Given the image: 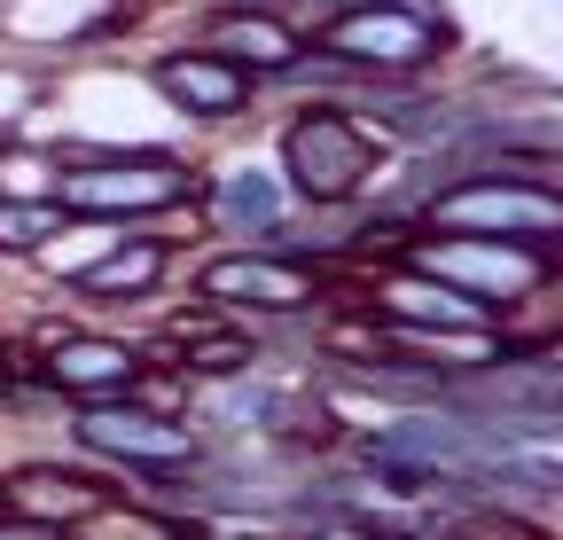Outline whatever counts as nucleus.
Wrapping results in <instances>:
<instances>
[{"mask_svg": "<svg viewBox=\"0 0 563 540\" xmlns=\"http://www.w3.org/2000/svg\"><path fill=\"white\" fill-rule=\"evenodd\" d=\"M422 235H501L532 251H563V188L540 165H470L415 205Z\"/></svg>", "mask_w": 563, "mask_h": 540, "instance_id": "obj_1", "label": "nucleus"}, {"mask_svg": "<svg viewBox=\"0 0 563 540\" xmlns=\"http://www.w3.org/2000/svg\"><path fill=\"white\" fill-rule=\"evenodd\" d=\"M282 188L306 212H352L368 205V188L384 180V133L352 102H306L282 125Z\"/></svg>", "mask_w": 563, "mask_h": 540, "instance_id": "obj_2", "label": "nucleus"}, {"mask_svg": "<svg viewBox=\"0 0 563 540\" xmlns=\"http://www.w3.org/2000/svg\"><path fill=\"white\" fill-rule=\"evenodd\" d=\"M70 423V447L79 462L110 470V478H180V470L203 462V423L188 408H165L150 392H125V399H79V408L63 416Z\"/></svg>", "mask_w": 563, "mask_h": 540, "instance_id": "obj_3", "label": "nucleus"}, {"mask_svg": "<svg viewBox=\"0 0 563 540\" xmlns=\"http://www.w3.org/2000/svg\"><path fill=\"white\" fill-rule=\"evenodd\" d=\"M196 165L173 150H70L55 165V205L70 220H118V228H157L165 212H188Z\"/></svg>", "mask_w": 563, "mask_h": 540, "instance_id": "obj_4", "label": "nucleus"}, {"mask_svg": "<svg viewBox=\"0 0 563 540\" xmlns=\"http://www.w3.org/2000/svg\"><path fill=\"white\" fill-rule=\"evenodd\" d=\"M321 55H336L361 87H407L446 55V16L431 0H344L313 32Z\"/></svg>", "mask_w": 563, "mask_h": 540, "instance_id": "obj_5", "label": "nucleus"}, {"mask_svg": "<svg viewBox=\"0 0 563 540\" xmlns=\"http://www.w3.org/2000/svg\"><path fill=\"white\" fill-rule=\"evenodd\" d=\"M407 266L439 275L446 290L509 313L525 306L532 290H548L555 275V251H532V243H501V235H407Z\"/></svg>", "mask_w": 563, "mask_h": 540, "instance_id": "obj_6", "label": "nucleus"}, {"mask_svg": "<svg viewBox=\"0 0 563 540\" xmlns=\"http://www.w3.org/2000/svg\"><path fill=\"white\" fill-rule=\"evenodd\" d=\"M196 298L228 321H290V313L321 306V266L282 258L266 243H235V251L196 266Z\"/></svg>", "mask_w": 563, "mask_h": 540, "instance_id": "obj_7", "label": "nucleus"}, {"mask_svg": "<svg viewBox=\"0 0 563 540\" xmlns=\"http://www.w3.org/2000/svg\"><path fill=\"white\" fill-rule=\"evenodd\" d=\"M150 345H133V337H118V329H79V321H63V329H47L40 337V353H32V384L47 392V399H125V392H141L150 384Z\"/></svg>", "mask_w": 563, "mask_h": 540, "instance_id": "obj_8", "label": "nucleus"}, {"mask_svg": "<svg viewBox=\"0 0 563 540\" xmlns=\"http://www.w3.org/2000/svg\"><path fill=\"white\" fill-rule=\"evenodd\" d=\"M188 212H196L211 235L266 243L282 220H290V188H282V173H274V165H258V157H228V165H196Z\"/></svg>", "mask_w": 563, "mask_h": 540, "instance_id": "obj_9", "label": "nucleus"}, {"mask_svg": "<svg viewBox=\"0 0 563 540\" xmlns=\"http://www.w3.org/2000/svg\"><path fill=\"white\" fill-rule=\"evenodd\" d=\"M150 87L188 125H235V118L258 110V79L243 71V63L211 55V47H165V55H150Z\"/></svg>", "mask_w": 563, "mask_h": 540, "instance_id": "obj_10", "label": "nucleus"}, {"mask_svg": "<svg viewBox=\"0 0 563 540\" xmlns=\"http://www.w3.org/2000/svg\"><path fill=\"white\" fill-rule=\"evenodd\" d=\"M0 494H9V509L16 517H32V525H47V532H79L87 517H102L110 502H118V486H110V470H95V462H70V470H55V462H24V470H9L0 478Z\"/></svg>", "mask_w": 563, "mask_h": 540, "instance_id": "obj_11", "label": "nucleus"}, {"mask_svg": "<svg viewBox=\"0 0 563 540\" xmlns=\"http://www.w3.org/2000/svg\"><path fill=\"white\" fill-rule=\"evenodd\" d=\"M368 321H407V329H501V313L446 290L439 275H422V266H384L376 290H368Z\"/></svg>", "mask_w": 563, "mask_h": 540, "instance_id": "obj_12", "label": "nucleus"}, {"mask_svg": "<svg viewBox=\"0 0 563 540\" xmlns=\"http://www.w3.org/2000/svg\"><path fill=\"white\" fill-rule=\"evenodd\" d=\"M165 275H173V243H165L157 228H125V235H118L95 266H79L63 290L79 298V306H133V298H157Z\"/></svg>", "mask_w": 563, "mask_h": 540, "instance_id": "obj_13", "label": "nucleus"}, {"mask_svg": "<svg viewBox=\"0 0 563 540\" xmlns=\"http://www.w3.org/2000/svg\"><path fill=\"white\" fill-rule=\"evenodd\" d=\"M196 47L243 63V71L258 79V95H266V79L306 47V32H298L290 16H274V9H251V0H220V9L203 16V40H196Z\"/></svg>", "mask_w": 563, "mask_h": 540, "instance_id": "obj_14", "label": "nucleus"}, {"mask_svg": "<svg viewBox=\"0 0 563 540\" xmlns=\"http://www.w3.org/2000/svg\"><path fill=\"white\" fill-rule=\"evenodd\" d=\"M125 24V0H0V32L16 47H95Z\"/></svg>", "mask_w": 563, "mask_h": 540, "instance_id": "obj_15", "label": "nucleus"}, {"mask_svg": "<svg viewBox=\"0 0 563 540\" xmlns=\"http://www.w3.org/2000/svg\"><path fill=\"white\" fill-rule=\"evenodd\" d=\"M63 220L70 212L55 205V196H0V258H40Z\"/></svg>", "mask_w": 563, "mask_h": 540, "instance_id": "obj_16", "label": "nucleus"}, {"mask_svg": "<svg viewBox=\"0 0 563 540\" xmlns=\"http://www.w3.org/2000/svg\"><path fill=\"white\" fill-rule=\"evenodd\" d=\"M55 165H63V157L9 150V157H0V196H55Z\"/></svg>", "mask_w": 563, "mask_h": 540, "instance_id": "obj_17", "label": "nucleus"}, {"mask_svg": "<svg viewBox=\"0 0 563 540\" xmlns=\"http://www.w3.org/2000/svg\"><path fill=\"white\" fill-rule=\"evenodd\" d=\"M0 517H9V494H0Z\"/></svg>", "mask_w": 563, "mask_h": 540, "instance_id": "obj_18", "label": "nucleus"}]
</instances>
